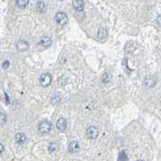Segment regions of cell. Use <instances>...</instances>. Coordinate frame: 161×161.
<instances>
[{
	"label": "cell",
	"instance_id": "1",
	"mask_svg": "<svg viewBox=\"0 0 161 161\" xmlns=\"http://www.w3.org/2000/svg\"><path fill=\"white\" fill-rule=\"evenodd\" d=\"M52 81V77L50 73H43L40 77V84L42 86H48L51 83Z\"/></svg>",
	"mask_w": 161,
	"mask_h": 161
},
{
	"label": "cell",
	"instance_id": "2",
	"mask_svg": "<svg viewBox=\"0 0 161 161\" xmlns=\"http://www.w3.org/2000/svg\"><path fill=\"white\" fill-rule=\"evenodd\" d=\"M68 16L64 12H58L55 15V20L61 25H66L68 21Z\"/></svg>",
	"mask_w": 161,
	"mask_h": 161
},
{
	"label": "cell",
	"instance_id": "3",
	"mask_svg": "<svg viewBox=\"0 0 161 161\" xmlns=\"http://www.w3.org/2000/svg\"><path fill=\"white\" fill-rule=\"evenodd\" d=\"M99 131L95 126H89L86 130V135L89 139L95 140L99 136Z\"/></svg>",
	"mask_w": 161,
	"mask_h": 161
},
{
	"label": "cell",
	"instance_id": "4",
	"mask_svg": "<svg viewBox=\"0 0 161 161\" xmlns=\"http://www.w3.org/2000/svg\"><path fill=\"white\" fill-rule=\"evenodd\" d=\"M52 126V125L51 122L45 120L40 124L39 126V130L42 133H48L51 129Z\"/></svg>",
	"mask_w": 161,
	"mask_h": 161
},
{
	"label": "cell",
	"instance_id": "5",
	"mask_svg": "<svg viewBox=\"0 0 161 161\" xmlns=\"http://www.w3.org/2000/svg\"><path fill=\"white\" fill-rule=\"evenodd\" d=\"M16 47L18 51L21 52L28 51L30 49L29 43L24 40H19L16 44Z\"/></svg>",
	"mask_w": 161,
	"mask_h": 161
},
{
	"label": "cell",
	"instance_id": "6",
	"mask_svg": "<svg viewBox=\"0 0 161 161\" xmlns=\"http://www.w3.org/2000/svg\"><path fill=\"white\" fill-rule=\"evenodd\" d=\"M39 43L44 48L47 49L51 46L52 40L49 37L43 36L40 39Z\"/></svg>",
	"mask_w": 161,
	"mask_h": 161
},
{
	"label": "cell",
	"instance_id": "7",
	"mask_svg": "<svg viewBox=\"0 0 161 161\" xmlns=\"http://www.w3.org/2000/svg\"><path fill=\"white\" fill-rule=\"evenodd\" d=\"M72 6L75 10L78 12H81L83 11L85 4L83 1L78 0L72 1Z\"/></svg>",
	"mask_w": 161,
	"mask_h": 161
},
{
	"label": "cell",
	"instance_id": "8",
	"mask_svg": "<svg viewBox=\"0 0 161 161\" xmlns=\"http://www.w3.org/2000/svg\"><path fill=\"white\" fill-rule=\"evenodd\" d=\"M57 128L60 131H64L67 127V122L66 119L63 117L59 119L56 123Z\"/></svg>",
	"mask_w": 161,
	"mask_h": 161
},
{
	"label": "cell",
	"instance_id": "9",
	"mask_svg": "<svg viewBox=\"0 0 161 161\" xmlns=\"http://www.w3.org/2000/svg\"><path fill=\"white\" fill-rule=\"evenodd\" d=\"M68 149H69V151L72 153L78 152L79 150V145L78 142L76 141H72L69 144Z\"/></svg>",
	"mask_w": 161,
	"mask_h": 161
},
{
	"label": "cell",
	"instance_id": "10",
	"mask_svg": "<svg viewBox=\"0 0 161 161\" xmlns=\"http://www.w3.org/2000/svg\"><path fill=\"white\" fill-rule=\"evenodd\" d=\"M155 79L153 77H148L144 81V86L146 88H151L155 84Z\"/></svg>",
	"mask_w": 161,
	"mask_h": 161
},
{
	"label": "cell",
	"instance_id": "11",
	"mask_svg": "<svg viewBox=\"0 0 161 161\" xmlns=\"http://www.w3.org/2000/svg\"><path fill=\"white\" fill-rule=\"evenodd\" d=\"M27 140V136L24 133L19 132L16 135V141L19 144L24 143Z\"/></svg>",
	"mask_w": 161,
	"mask_h": 161
},
{
	"label": "cell",
	"instance_id": "12",
	"mask_svg": "<svg viewBox=\"0 0 161 161\" xmlns=\"http://www.w3.org/2000/svg\"><path fill=\"white\" fill-rule=\"evenodd\" d=\"M135 46L134 43L129 42L126 44L125 46V52L126 54H131L133 52L135 51Z\"/></svg>",
	"mask_w": 161,
	"mask_h": 161
},
{
	"label": "cell",
	"instance_id": "13",
	"mask_svg": "<svg viewBox=\"0 0 161 161\" xmlns=\"http://www.w3.org/2000/svg\"><path fill=\"white\" fill-rule=\"evenodd\" d=\"M108 32L105 28L104 27H100L98 30L97 37L99 39H103L107 36Z\"/></svg>",
	"mask_w": 161,
	"mask_h": 161
},
{
	"label": "cell",
	"instance_id": "14",
	"mask_svg": "<svg viewBox=\"0 0 161 161\" xmlns=\"http://www.w3.org/2000/svg\"><path fill=\"white\" fill-rule=\"evenodd\" d=\"M16 3L18 7L21 9H24L27 7L29 1L28 0H18L16 1Z\"/></svg>",
	"mask_w": 161,
	"mask_h": 161
},
{
	"label": "cell",
	"instance_id": "15",
	"mask_svg": "<svg viewBox=\"0 0 161 161\" xmlns=\"http://www.w3.org/2000/svg\"><path fill=\"white\" fill-rule=\"evenodd\" d=\"M45 4L44 1H38L36 4V9L37 12H44L45 10Z\"/></svg>",
	"mask_w": 161,
	"mask_h": 161
},
{
	"label": "cell",
	"instance_id": "16",
	"mask_svg": "<svg viewBox=\"0 0 161 161\" xmlns=\"http://www.w3.org/2000/svg\"><path fill=\"white\" fill-rule=\"evenodd\" d=\"M118 161H129L128 155L125 151H122L119 153Z\"/></svg>",
	"mask_w": 161,
	"mask_h": 161
},
{
	"label": "cell",
	"instance_id": "17",
	"mask_svg": "<svg viewBox=\"0 0 161 161\" xmlns=\"http://www.w3.org/2000/svg\"><path fill=\"white\" fill-rule=\"evenodd\" d=\"M58 147V143L55 141H53L50 143L48 145V150L50 152H53L57 149Z\"/></svg>",
	"mask_w": 161,
	"mask_h": 161
},
{
	"label": "cell",
	"instance_id": "18",
	"mask_svg": "<svg viewBox=\"0 0 161 161\" xmlns=\"http://www.w3.org/2000/svg\"><path fill=\"white\" fill-rule=\"evenodd\" d=\"M103 80L105 83H108L109 82H110V80H111V77H110V75L108 73L104 74L103 77Z\"/></svg>",
	"mask_w": 161,
	"mask_h": 161
},
{
	"label": "cell",
	"instance_id": "19",
	"mask_svg": "<svg viewBox=\"0 0 161 161\" xmlns=\"http://www.w3.org/2000/svg\"><path fill=\"white\" fill-rule=\"evenodd\" d=\"M7 121V117L6 115L3 114V113H1V126L4 125V123H6Z\"/></svg>",
	"mask_w": 161,
	"mask_h": 161
},
{
	"label": "cell",
	"instance_id": "20",
	"mask_svg": "<svg viewBox=\"0 0 161 161\" xmlns=\"http://www.w3.org/2000/svg\"><path fill=\"white\" fill-rule=\"evenodd\" d=\"M10 66V62L8 60H5L2 64V68L4 69H8Z\"/></svg>",
	"mask_w": 161,
	"mask_h": 161
},
{
	"label": "cell",
	"instance_id": "21",
	"mask_svg": "<svg viewBox=\"0 0 161 161\" xmlns=\"http://www.w3.org/2000/svg\"><path fill=\"white\" fill-rule=\"evenodd\" d=\"M157 22L158 25L161 27V15H159L157 18Z\"/></svg>",
	"mask_w": 161,
	"mask_h": 161
},
{
	"label": "cell",
	"instance_id": "22",
	"mask_svg": "<svg viewBox=\"0 0 161 161\" xmlns=\"http://www.w3.org/2000/svg\"><path fill=\"white\" fill-rule=\"evenodd\" d=\"M5 94V96H6V102H9V96L7 95V94H6V93H4Z\"/></svg>",
	"mask_w": 161,
	"mask_h": 161
},
{
	"label": "cell",
	"instance_id": "23",
	"mask_svg": "<svg viewBox=\"0 0 161 161\" xmlns=\"http://www.w3.org/2000/svg\"><path fill=\"white\" fill-rule=\"evenodd\" d=\"M4 150V148L3 145H2L1 144V154H2V152H3V151Z\"/></svg>",
	"mask_w": 161,
	"mask_h": 161
},
{
	"label": "cell",
	"instance_id": "24",
	"mask_svg": "<svg viewBox=\"0 0 161 161\" xmlns=\"http://www.w3.org/2000/svg\"><path fill=\"white\" fill-rule=\"evenodd\" d=\"M143 161V160H137V161Z\"/></svg>",
	"mask_w": 161,
	"mask_h": 161
}]
</instances>
